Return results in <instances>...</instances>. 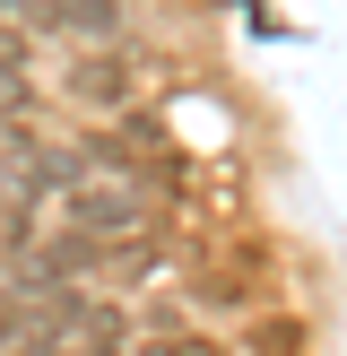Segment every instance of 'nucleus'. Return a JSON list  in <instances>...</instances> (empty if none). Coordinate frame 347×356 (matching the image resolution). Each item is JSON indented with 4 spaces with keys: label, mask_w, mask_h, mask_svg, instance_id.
<instances>
[{
    "label": "nucleus",
    "mask_w": 347,
    "mask_h": 356,
    "mask_svg": "<svg viewBox=\"0 0 347 356\" xmlns=\"http://www.w3.org/2000/svg\"><path fill=\"white\" fill-rule=\"evenodd\" d=\"M243 356H304V322H260V330H243Z\"/></svg>",
    "instance_id": "nucleus-3"
},
{
    "label": "nucleus",
    "mask_w": 347,
    "mask_h": 356,
    "mask_svg": "<svg viewBox=\"0 0 347 356\" xmlns=\"http://www.w3.org/2000/svg\"><path fill=\"white\" fill-rule=\"evenodd\" d=\"M35 26H61V35H113L121 26V0H44Z\"/></svg>",
    "instance_id": "nucleus-2"
},
{
    "label": "nucleus",
    "mask_w": 347,
    "mask_h": 356,
    "mask_svg": "<svg viewBox=\"0 0 347 356\" xmlns=\"http://www.w3.org/2000/svg\"><path fill=\"white\" fill-rule=\"evenodd\" d=\"M17 356H52V348H44V339H35V348H17Z\"/></svg>",
    "instance_id": "nucleus-6"
},
{
    "label": "nucleus",
    "mask_w": 347,
    "mask_h": 356,
    "mask_svg": "<svg viewBox=\"0 0 347 356\" xmlns=\"http://www.w3.org/2000/svg\"><path fill=\"white\" fill-rule=\"evenodd\" d=\"M69 96L78 104H121L130 96V61H121V52H87V61L69 70Z\"/></svg>",
    "instance_id": "nucleus-1"
},
{
    "label": "nucleus",
    "mask_w": 347,
    "mask_h": 356,
    "mask_svg": "<svg viewBox=\"0 0 347 356\" xmlns=\"http://www.w3.org/2000/svg\"><path fill=\"white\" fill-rule=\"evenodd\" d=\"M139 356H226V348L208 339V330H156V339L139 348Z\"/></svg>",
    "instance_id": "nucleus-4"
},
{
    "label": "nucleus",
    "mask_w": 347,
    "mask_h": 356,
    "mask_svg": "<svg viewBox=\"0 0 347 356\" xmlns=\"http://www.w3.org/2000/svg\"><path fill=\"white\" fill-rule=\"evenodd\" d=\"M35 9H44V0H0V17H35Z\"/></svg>",
    "instance_id": "nucleus-5"
}]
</instances>
